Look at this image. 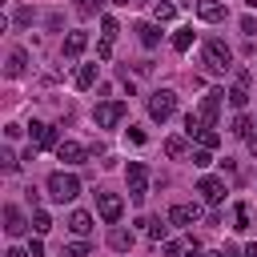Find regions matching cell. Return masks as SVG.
<instances>
[{
  "instance_id": "d6a6232c",
  "label": "cell",
  "mask_w": 257,
  "mask_h": 257,
  "mask_svg": "<svg viewBox=\"0 0 257 257\" xmlns=\"http://www.w3.org/2000/svg\"><path fill=\"white\" fill-rule=\"evenodd\" d=\"M100 28H104V40H112V36H116V20H112V16H104V20H100Z\"/></svg>"
},
{
  "instance_id": "ba28073f",
  "label": "cell",
  "mask_w": 257,
  "mask_h": 257,
  "mask_svg": "<svg viewBox=\"0 0 257 257\" xmlns=\"http://www.w3.org/2000/svg\"><path fill=\"white\" fill-rule=\"evenodd\" d=\"M28 137H32L36 149H56V145H60V141H56V128L44 124V120H32V124H28Z\"/></svg>"
},
{
  "instance_id": "484cf974",
  "label": "cell",
  "mask_w": 257,
  "mask_h": 257,
  "mask_svg": "<svg viewBox=\"0 0 257 257\" xmlns=\"http://www.w3.org/2000/svg\"><path fill=\"white\" fill-rule=\"evenodd\" d=\"M245 100H249V92H245L241 84H233V88H229V104H233V108H245Z\"/></svg>"
},
{
  "instance_id": "cb8c5ba5",
  "label": "cell",
  "mask_w": 257,
  "mask_h": 257,
  "mask_svg": "<svg viewBox=\"0 0 257 257\" xmlns=\"http://www.w3.org/2000/svg\"><path fill=\"white\" fill-rule=\"evenodd\" d=\"M32 229H36V233H48V229H52V217H48L44 209H36V213H32Z\"/></svg>"
},
{
  "instance_id": "83f0119b",
  "label": "cell",
  "mask_w": 257,
  "mask_h": 257,
  "mask_svg": "<svg viewBox=\"0 0 257 257\" xmlns=\"http://www.w3.org/2000/svg\"><path fill=\"white\" fill-rule=\"evenodd\" d=\"M197 141H201V149H217V145H221V137H217L213 128H205V133H197Z\"/></svg>"
},
{
  "instance_id": "e0dca14e",
  "label": "cell",
  "mask_w": 257,
  "mask_h": 257,
  "mask_svg": "<svg viewBox=\"0 0 257 257\" xmlns=\"http://www.w3.org/2000/svg\"><path fill=\"white\" fill-rule=\"evenodd\" d=\"M68 229H72L76 237H88V233H92V213H84V209H72V217H68Z\"/></svg>"
},
{
  "instance_id": "ac0fdd59",
  "label": "cell",
  "mask_w": 257,
  "mask_h": 257,
  "mask_svg": "<svg viewBox=\"0 0 257 257\" xmlns=\"http://www.w3.org/2000/svg\"><path fill=\"white\" fill-rule=\"evenodd\" d=\"M92 80H96V64H80L76 68V76H72V84L84 92V88H92Z\"/></svg>"
},
{
  "instance_id": "1f68e13d",
  "label": "cell",
  "mask_w": 257,
  "mask_h": 257,
  "mask_svg": "<svg viewBox=\"0 0 257 257\" xmlns=\"http://www.w3.org/2000/svg\"><path fill=\"white\" fill-rule=\"evenodd\" d=\"M237 229H249V205L245 201L237 205Z\"/></svg>"
},
{
  "instance_id": "5bb4252c",
  "label": "cell",
  "mask_w": 257,
  "mask_h": 257,
  "mask_svg": "<svg viewBox=\"0 0 257 257\" xmlns=\"http://www.w3.org/2000/svg\"><path fill=\"white\" fill-rule=\"evenodd\" d=\"M108 245H112L116 253H128V249L137 245V237H133V229H120V225H112V229H108Z\"/></svg>"
},
{
  "instance_id": "603a6c76",
  "label": "cell",
  "mask_w": 257,
  "mask_h": 257,
  "mask_svg": "<svg viewBox=\"0 0 257 257\" xmlns=\"http://www.w3.org/2000/svg\"><path fill=\"white\" fill-rule=\"evenodd\" d=\"M165 153H169L173 161H181V157H185V137H169V141H165Z\"/></svg>"
},
{
  "instance_id": "4fadbf2b",
  "label": "cell",
  "mask_w": 257,
  "mask_h": 257,
  "mask_svg": "<svg viewBox=\"0 0 257 257\" xmlns=\"http://www.w3.org/2000/svg\"><path fill=\"white\" fill-rule=\"evenodd\" d=\"M24 229H28V221H24V213H20L16 205H4V233H8V237H20Z\"/></svg>"
},
{
  "instance_id": "d4e9b609",
  "label": "cell",
  "mask_w": 257,
  "mask_h": 257,
  "mask_svg": "<svg viewBox=\"0 0 257 257\" xmlns=\"http://www.w3.org/2000/svg\"><path fill=\"white\" fill-rule=\"evenodd\" d=\"M92 249H88V241H72V245H64V253L60 257H88Z\"/></svg>"
},
{
  "instance_id": "30bf717a",
  "label": "cell",
  "mask_w": 257,
  "mask_h": 257,
  "mask_svg": "<svg viewBox=\"0 0 257 257\" xmlns=\"http://www.w3.org/2000/svg\"><path fill=\"white\" fill-rule=\"evenodd\" d=\"M197 16L209 24H221V20H229V8H225V0H197Z\"/></svg>"
},
{
  "instance_id": "7a4b0ae2",
  "label": "cell",
  "mask_w": 257,
  "mask_h": 257,
  "mask_svg": "<svg viewBox=\"0 0 257 257\" xmlns=\"http://www.w3.org/2000/svg\"><path fill=\"white\" fill-rule=\"evenodd\" d=\"M76 193H80V177H72V173H52L48 177V197L52 201H76Z\"/></svg>"
},
{
  "instance_id": "60d3db41",
  "label": "cell",
  "mask_w": 257,
  "mask_h": 257,
  "mask_svg": "<svg viewBox=\"0 0 257 257\" xmlns=\"http://www.w3.org/2000/svg\"><path fill=\"white\" fill-rule=\"evenodd\" d=\"M245 4H249V8H257V0H245Z\"/></svg>"
},
{
  "instance_id": "6da1fadb",
  "label": "cell",
  "mask_w": 257,
  "mask_h": 257,
  "mask_svg": "<svg viewBox=\"0 0 257 257\" xmlns=\"http://www.w3.org/2000/svg\"><path fill=\"white\" fill-rule=\"evenodd\" d=\"M201 56H205V68H209V72H217V76L233 68V48H229L225 40H217V36H209V40H205Z\"/></svg>"
},
{
  "instance_id": "7c38bea8",
  "label": "cell",
  "mask_w": 257,
  "mask_h": 257,
  "mask_svg": "<svg viewBox=\"0 0 257 257\" xmlns=\"http://www.w3.org/2000/svg\"><path fill=\"white\" fill-rule=\"evenodd\" d=\"M197 217H201V205H185V201H181V205L169 209V225H193Z\"/></svg>"
},
{
  "instance_id": "2e32d148",
  "label": "cell",
  "mask_w": 257,
  "mask_h": 257,
  "mask_svg": "<svg viewBox=\"0 0 257 257\" xmlns=\"http://www.w3.org/2000/svg\"><path fill=\"white\" fill-rule=\"evenodd\" d=\"M4 72H8L12 80H16V76H24V72H28V52H24V48H12V52H8V68H4Z\"/></svg>"
},
{
  "instance_id": "3957f363",
  "label": "cell",
  "mask_w": 257,
  "mask_h": 257,
  "mask_svg": "<svg viewBox=\"0 0 257 257\" xmlns=\"http://www.w3.org/2000/svg\"><path fill=\"white\" fill-rule=\"evenodd\" d=\"M177 112V92L173 88H157L153 96H149V116L153 120H169Z\"/></svg>"
},
{
  "instance_id": "f35d334b",
  "label": "cell",
  "mask_w": 257,
  "mask_h": 257,
  "mask_svg": "<svg viewBox=\"0 0 257 257\" xmlns=\"http://www.w3.org/2000/svg\"><path fill=\"white\" fill-rule=\"evenodd\" d=\"M249 153H253V157H257V137H249Z\"/></svg>"
},
{
  "instance_id": "f546056e",
  "label": "cell",
  "mask_w": 257,
  "mask_h": 257,
  "mask_svg": "<svg viewBox=\"0 0 257 257\" xmlns=\"http://www.w3.org/2000/svg\"><path fill=\"white\" fill-rule=\"evenodd\" d=\"M193 165H197V169H209V165H213V153H209V149H197V153H193Z\"/></svg>"
},
{
  "instance_id": "836d02e7",
  "label": "cell",
  "mask_w": 257,
  "mask_h": 257,
  "mask_svg": "<svg viewBox=\"0 0 257 257\" xmlns=\"http://www.w3.org/2000/svg\"><path fill=\"white\" fill-rule=\"evenodd\" d=\"M12 20H16V24H32V8H16Z\"/></svg>"
},
{
  "instance_id": "d590c367",
  "label": "cell",
  "mask_w": 257,
  "mask_h": 257,
  "mask_svg": "<svg viewBox=\"0 0 257 257\" xmlns=\"http://www.w3.org/2000/svg\"><path fill=\"white\" fill-rule=\"evenodd\" d=\"M241 32H245V36H253V32H257V20H253V16H245V20H241Z\"/></svg>"
},
{
  "instance_id": "4dcf8cb0",
  "label": "cell",
  "mask_w": 257,
  "mask_h": 257,
  "mask_svg": "<svg viewBox=\"0 0 257 257\" xmlns=\"http://www.w3.org/2000/svg\"><path fill=\"white\" fill-rule=\"evenodd\" d=\"M165 233H169L165 221H149V237H153V241H165Z\"/></svg>"
},
{
  "instance_id": "52a82bcc",
  "label": "cell",
  "mask_w": 257,
  "mask_h": 257,
  "mask_svg": "<svg viewBox=\"0 0 257 257\" xmlns=\"http://www.w3.org/2000/svg\"><path fill=\"white\" fill-rule=\"evenodd\" d=\"M221 88H209L205 96H201V104H197V116L205 120V128H213V120H217V112H221Z\"/></svg>"
},
{
  "instance_id": "9a60e30c",
  "label": "cell",
  "mask_w": 257,
  "mask_h": 257,
  "mask_svg": "<svg viewBox=\"0 0 257 257\" xmlns=\"http://www.w3.org/2000/svg\"><path fill=\"white\" fill-rule=\"evenodd\" d=\"M84 48H88V32H68V36H64V48H60V52H64V56L72 60V56H80Z\"/></svg>"
},
{
  "instance_id": "277c9868",
  "label": "cell",
  "mask_w": 257,
  "mask_h": 257,
  "mask_svg": "<svg viewBox=\"0 0 257 257\" xmlns=\"http://www.w3.org/2000/svg\"><path fill=\"white\" fill-rule=\"evenodd\" d=\"M124 177H128V197L141 205V201H145V193H149V169H145V161H128Z\"/></svg>"
},
{
  "instance_id": "d6986e66",
  "label": "cell",
  "mask_w": 257,
  "mask_h": 257,
  "mask_svg": "<svg viewBox=\"0 0 257 257\" xmlns=\"http://www.w3.org/2000/svg\"><path fill=\"white\" fill-rule=\"evenodd\" d=\"M137 32H141V44L145 48H157L161 44V28L157 24H137Z\"/></svg>"
},
{
  "instance_id": "f1b7e54d",
  "label": "cell",
  "mask_w": 257,
  "mask_h": 257,
  "mask_svg": "<svg viewBox=\"0 0 257 257\" xmlns=\"http://www.w3.org/2000/svg\"><path fill=\"white\" fill-rule=\"evenodd\" d=\"M0 165H4V173H16V169H20V161H16V153H12V149H4V153H0Z\"/></svg>"
},
{
  "instance_id": "44dd1931",
  "label": "cell",
  "mask_w": 257,
  "mask_h": 257,
  "mask_svg": "<svg viewBox=\"0 0 257 257\" xmlns=\"http://www.w3.org/2000/svg\"><path fill=\"white\" fill-rule=\"evenodd\" d=\"M153 16H157V24H169V20L177 16V8H173L169 0H157V4H153Z\"/></svg>"
},
{
  "instance_id": "8fae6325",
  "label": "cell",
  "mask_w": 257,
  "mask_h": 257,
  "mask_svg": "<svg viewBox=\"0 0 257 257\" xmlns=\"http://www.w3.org/2000/svg\"><path fill=\"white\" fill-rule=\"evenodd\" d=\"M56 157H60L64 165H80V161L88 157V149L76 145V141H60V145H56Z\"/></svg>"
},
{
  "instance_id": "8992f818",
  "label": "cell",
  "mask_w": 257,
  "mask_h": 257,
  "mask_svg": "<svg viewBox=\"0 0 257 257\" xmlns=\"http://www.w3.org/2000/svg\"><path fill=\"white\" fill-rule=\"evenodd\" d=\"M96 213H100L104 225H116L120 213H124V201H120L116 193H96Z\"/></svg>"
},
{
  "instance_id": "74e56055",
  "label": "cell",
  "mask_w": 257,
  "mask_h": 257,
  "mask_svg": "<svg viewBox=\"0 0 257 257\" xmlns=\"http://www.w3.org/2000/svg\"><path fill=\"white\" fill-rule=\"evenodd\" d=\"M4 257H28V253H24V249H16V245H12V249H8V253H4Z\"/></svg>"
},
{
  "instance_id": "b9f144b4",
  "label": "cell",
  "mask_w": 257,
  "mask_h": 257,
  "mask_svg": "<svg viewBox=\"0 0 257 257\" xmlns=\"http://www.w3.org/2000/svg\"><path fill=\"white\" fill-rule=\"evenodd\" d=\"M137 4H149V0H137Z\"/></svg>"
},
{
  "instance_id": "ab89813d",
  "label": "cell",
  "mask_w": 257,
  "mask_h": 257,
  "mask_svg": "<svg viewBox=\"0 0 257 257\" xmlns=\"http://www.w3.org/2000/svg\"><path fill=\"white\" fill-rule=\"evenodd\" d=\"M112 4H137V0H112Z\"/></svg>"
},
{
  "instance_id": "9c48e42d",
  "label": "cell",
  "mask_w": 257,
  "mask_h": 257,
  "mask_svg": "<svg viewBox=\"0 0 257 257\" xmlns=\"http://www.w3.org/2000/svg\"><path fill=\"white\" fill-rule=\"evenodd\" d=\"M197 193H201L209 205H221V201H225V181H221V177H201V181H197Z\"/></svg>"
},
{
  "instance_id": "8d00e7d4",
  "label": "cell",
  "mask_w": 257,
  "mask_h": 257,
  "mask_svg": "<svg viewBox=\"0 0 257 257\" xmlns=\"http://www.w3.org/2000/svg\"><path fill=\"white\" fill-rule=\"evenodd\" d=\"M28 257H44V245H40V241H32V245H28Z\"/></svg>"
},
{
  "instance_id": "e575fe53",
  "label": "cell",
  "mask_w": 257,
  "mask_h": 257,
  "mask_svg": "<svg viewBox=\"0 0 257 257\" xmlns=\"http://www.w3.org/2000/svg\"><path fill=\"white\" fill-rule=\"evenodd\" d=\"M96 56L108 60V56H112V40H100V44H96Z\"/></svg>"
},
{
  "instance_id": "7402d4cb",
  "label": "cell",
  "mask_w": 257,
  "mask_h": 257,
  "mask_svg": "<svg viewBox=\"0 0 257 257\" xmlns=\"http://www.w3.org/2000/svg\"><path fill=\"white\" fill-rule=\"evenodd\" d=\"M72 8H76V16H96V12L104 8V0H76Z\"/></svg>"
},
{
  "instance_id": "5b68a950",
  "label": "cell",
  "mask_w": 257,
  "mask_h": 257,
  "mask_svg": "<svg viewBox=\"0 0 257 257\" xmlns=\"http://www.w3.org/2000/svg\"><path fill=\"white\" fill-rule=\"evenodd\" d=\"M124 112H128V104H124V100H104V104H96L92 120H96V128H116Z\"/></svg>"
},
{
  "instance_id": "ffe728a7",
  "label": "cell",
  "mask_w": 257,
  "mask_h": 257,
  "mask_svg": "<svg viewBox=\"0 0 257 257\" xmlns=\"http://www.w3.org/2000/svg\"><path fill=\"white\" fill-rule=\"evenodd\" d=\"M193 36H197L193 28H177V32H173V48H177V52H189V48H193Z\"/></svg>"
},
{
  "instance_id": "4316f807",
  "label": "cell",
  "mask_w": 257,
  "mask_h": 257,
  "mask_svg": "<svg viewBox=\"0 0 257 257\" xmlns=\"http://www.w3.org/2000/svg\"><path fill=\"white\" fill-rule=\"evenodd\" d=\"M249 128H253V120H249V116H237V120H233V137H245V141H249V137H253Z\"/></svg>"
}]
</instances>
